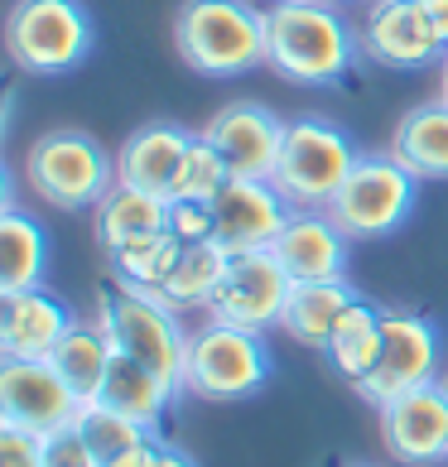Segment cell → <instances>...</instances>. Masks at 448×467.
<instances>
[{
    "mask_svg": "<svg viewBox=\"0 0 448 467\" xmlns=\"http://www.w3.org/2000/svg\"><path fill=\"white\" fill-rule=\"evenodd\" d=\"M361 34L333 0H270L266 5V63L299 88H338L357 67Z\"/></svg>",
    "mask_w": 448,
    "mask_h": 467,
    "instance_id": "6da1fadb",
    "label": "cell"
},
{
    "mask_svg": "<svg viewBox=\"0 0 448 467\" xmlns=\"http://www.w3.org/2000/svg\"><path fill=\"white\" fill-rule=\"evenodd\" d=\"M174 44L203 78H246L266 63V10L251 0H183L174 15Z\"/></svg>",
    "mask_w": 448,
    "mask_h": 467,
    "instance_id": "7a4b0ae2",
    "label": "cell"
},
{
    "mask_svg": "<svg viewBox=\"0 0 448 467\" xmlns=\"http://www.w3.org/2000/svg\"><path fill=\"white\" fill-rule=\"evenodd\" d=\"M97 25L82 0H15L5 15V54L29 78H63L88 63Z\"/></svg>",
    "mask_w": 448,
    "mask_h": 467,
    "instance_id": "3957f363",
    "label": "cell"
},
{
    "mask_svg": "<svg viewBox=\"0 0 448 467\" xmlns=\"http://www.w3.org/2000/svg\"><path fill=\"white\" fill-rule=\"evenodd\" d=\"M25 183L39 202H54L63 213L97 207L116 183V154L101 150L97 135L58 126L44 130L25 154Z\"/></svg>",
    "mask_w": 448,
    "mask_h": 467,
    "instance_id": "277c9868",
    "label": "cell"
},
{
    "mask_svg": "<svg viewBox=\"0 0 448 467\" xmlns=\"http://www.w3.org/2000/svg\"><path fill=\"white\" fill-rule=\"evenodd\" d=\"M97 327L111 337L116 352L135 357L141 367H150L174 395H183V361H188V333L179 314L169 304H160L145 289L116 285L101 294L97 304Z\"/></svg>",
    "mask_w": 448,
    "mask_h": 467,
    "instance_id": "5b68a950",
    "label": "cell"
},
{
    "mask_svg": "<svg viewBox=\"0 0 448 467\" xmlns=\"http://www.w3.org/2000/svg\"><path fill=\"white\" fill-rule=\"evenodd\" d=\"M275 357L266 348V333L208 318L188 333V361H183V395L198 400H246L270 380Z\"/></svg>",
    "mask_w": 448,
    "mask_h": 467,
    "instance_id": "8992f818",
    "label": "cell"
},
{
    "mask_svg": "<svg viewBox=\"0 0 448 467\" xmlns=\"http://www.w3.org/2000/svg\"><path fill=\"white\" fill-rule=\"evenodd\" d=\"M415 193H420V179L395 154H357L352 174L342 179V188L323 213L352 241H381L410 222Z\"/></svg>",
    "mask_w": 448,
    "mask_h": 467,
    "instance_id": "52a82bcc",
    "label": "cell"
},
{
    "mask_svg": "<svg viewBox=\"0 0 448 467\" xmlns=\"http://www.w3.org/2000/svg\"><path fill=\"white\" fill-rule=\"evenodd\" d=\"M352 164H357V145L348 140V130L318 116H299L285 126L270 183L285 193L289 207H328L342 179L352 174Z\"/></svg>",
    "mask_w": 448,
    "mask_h": 467,
    "instance_id": "ba28073f",
    "label": "cell"
},
{
    "mask_svg": "<svg viewBox=\"0 0 448 467\" xmlns=\"http://www.w3.org/2000/svg\"><path fill=\"white\" fill-rule=\"evenodd\" d=\"M439 380V327L420 318V314H405V308H386L381 318V357H376L371 376L352 386L367 405H391L395 395L429 386Z\"/></svg>",
    "mask_w": 448,
    "mask_h": 467,
    "instance_id": "9c48e42d",
    "label": "cell"
},
{
    "mask_svg": "<svg viewBox=\"0 0 448 467\" xmlns=\"http://www.w3.org/2000/svg\"><path fill=\"white\" fill-rule=\"evenodd\" d=\"M289 289H295V280L275 261V251L227 255V270H222V280L213 289L208 318L246 327V333H266V327H280Z\"/></svg>",
    "mask_w": 448,
    "mask_h": 467,
    "instance_id": "30bf717a",
    "label": "cell"
},
{
    "mask_svg": "<svg viewBox=\"0 0 448 467\" xmlns=\"http://www.w3.org/2000/svg\"><path fill=\"white\" fill-rule=\"evenodd\" d=\"M381 443L405 467L448 462V380H429L381 405Z\"/></svg>",
    "mask_w": 448,
    "mask_h": 467,
    "instance_id": "8fae6325",
    "label": "cell"
},
{
    "mask_svg": "<svg viewBox=\"0 0 448 467\" xmlns=\"http://www.w3.org/2000/svg\"><path fill=\"white\" fill-rule=\"evenodd\" d=\"M361 54L395 73H415V67L439 63L448 48L420 0H371L361 15Z\"/></svg>",
    "mask_w": 448,
    "mask_h": 467,
    "instance_id": "7c38bea8",
    "label": "cell"
},
{
    "mask_svg": "<svg viewBox=\"0 0 448 467\" xmlns=\"http://www.w3.org/2000/svg\"><path fill=\"white\" fill-rule=\"evenodd\" d=\"M78 395L68 390V380L54 371V361L39 357H0V420L48 434L58 424H73Z\"/></svg>",
    "mask_w": 448,
    "mask_h": 467,
    "instance_id": "4fadbf2b",
    "label": "cell"
},
{
    "mask_svg": "<svg viewBox=\"0 0 448 467\" xmlns=\"http://www.w3.org/2000/svg\"><path fill=\"white\" fill-rule=\"evenodd\" d=\"M295 207L270 179H227V188L213 198V241L227 255L241 251H270Z\"/></svg>",
    "mask_w": 448,
    "mask_h": 467,
    "instance_id": "5bb4252c",
    "label": "cell"
},
{
    "mask_svg": "<svg viewBox=\"0 0 448 467\" xmlns=\"http://www.w3.org/2000/svg\"><path fill=\"white\" fill-rule=\"evenodd\" d=\"M222 164L232 169V179H270L275 160H280V140H285V120L261 101H227L208 126H203Z\"/></svg>",
    "mask_w": 448,
    "mask_h": 467,
    "instance_id": "9a60e30c",
    "label": "cell"
},
{
    "mask_svg": "<svg viewBox=\"0 0 448 467\" xmlns=\"http://www.w3.org/2000/svg\"><path fill=\"white\" fill-rule=\"evenodd\" d=\"M348 246L352 236L323 213V207H295L280 236L270 241L275 261L295 285L304 280H348Z\"/></svg>",
    "mask_w": 448,
    "mask_h": 467,
    "instance_id": "2e32d148",
    "label": "cell"
},
{
    "mask_svg": "<svg viewBox=\"0 0 448 467\" xmlns=\"http://www.w3.org/2000/svg\"><path fill=\"white\" fill-rule=\"evenodd\" d=\"M73 308L44 285L34 289H0V357H39L48 361L54 348L73 333Z\"/></svg>",
    "mask_w": 448,
    "mask_h": 467,
    "instance_id": "e0dca14e",
    "label": "cell"
},
{
    "mask_svg": "<svg viewBox=\"0 0 448 467\" xmlns=\"http://www.w3.org/2000/svg\"><path fill=\"white\" fill-rule=\"evenodd\" d=\"M193 145V130L169 126V120H154V126H141L126 135V145L116 150V183L145 188L154 198H174L183 154Z\"/></svg>",
    "mask_w": 448,
    "mask_h": 467,
    "instance_id": "ac0fdd59",
    "label": "cell"
},
{
    "mask_svg": "<svg viewBox=\"0 0 448 467\" xmlns=\"http://www.w3.org/2000/svg\"><path fill=\"white\" fill-rule=\"evenodd\" d=\"M357 304V289L352 280H304L289 289V304H285V337H295L299 348H314L323 352L333 337L338 318L348 314V308Z\"/></svg>",
    "mask_w": 448,
    "mask_h": 467,
    "instance_id": "d6986e66",
    "label": "cell"
},
{
    "mask_svg": "<svg viewBox=\"0 0 448 467\" xmlns=\"http://www.w3.org/2000/svg\"><path fill=\"white\" fill-rule=\"evenodd\" d=\"M92 227L101 251H120L141 236H154L169 227V198H154L145 188H130V183H111V193L92 207Z\"/></svg>",
    "mask_w": 448,
    "mask_h": 467,
    "instance_id": "ffe728a7",
    "label": "cell"
},
{
    "mask_svg": "<svg viewBox=\"0 0 448 467\" xmlns=\"http://www.w3.org/2000/svg\"><path fill=\"white\" fill-rule=\"evenodd\" d=\"M391 154L401 160L420 183L424 179H448V101H420L401 116L391 135Z\"/></svg>",
    "mask_w": 448,
    "mask_h": 467,
    "instance_id": "44dd1931",
    "label": "cell"
},
{
    "mask_svg": "<svg viewBox=\"0 0 448 467\" xmlns=\"http://www.w3.org/2000/svg\"><path fill=\"white\" fill-rule=\"evenodd\" d=\"M97 400H107L111 410L130 414L135 424H145V429H150V434H160L164 410L174 405L179 395L169 390L164 380L150 371V367H141L135 357L111 352V367H107V380H101V395H97Z\"/></svg>",
    "mask_w": 448,
    "mask_h": 467,
    "instance_id": "7402d4cb",
    "label": "cell"
},
{
    "mask_svg": "<svg viewBox=\"0 0 448 467\" xmlns=\"http://www.w3.org/2000/svg\"><path fill=\"white\" fill-rule=\"evenodd\" d=\"M381 318H386V308H376L371 299H361V294H357V304L338 318L328 348H323L328 367L342 380H352V386H361V380L371 376L376 357H381Z\"/></svg>",
    "mask_w": 448,
    "mask_h": 467,
    "instance_id": "603a6c76",
    "label": "cell"
},
{
    "mask_svg": "<svg viewBox=\"0 0 448 467\" xmlns=\"http://www.w3.org/2000/svg\"><path fill=\"white\" fill-rule=\"evenodd\" d=\"M48 275V232L44 222L10 207L0 217V289H34Z\"/></svg>",
    "mask_w": 448,
    "mask_h": 467,
    "instance_id": "cb8c5ba5",
    "label": "cell"
},
{
    "mask_svg": "<svg viewBox=\"0 0 448 467\" xmlns=\"http://www.w3.org/2000/svg\"><path fill=\"white\" fill-rule=\"evenodd\" d=\"M222 270H227V251H222L217 241H193V246H183L179 265L169 270V280L154 289V299L169 304L174 314L208 308L213 304V289L222 280Z\"/></svg>",
    "mask_w": 448,
    "mask_h": 467,
    "instance_id": "d4e9b609",
    "label": "cell"
},
{
    "mask_svg": "<svg viewBox=\"0 0 448 467\" xmlns=\"http://www.w3.org/2000/svg\"><path fill=\"white\" fill-rule=\"evenodd\" d=\"M111 352H116L111 337L97 323H73V333L58 342L48 361H54V371L68 380V390L78 400H97L101 380H107V367H111Z\"/></svg>",
    "mask_w": 448,
    "mask_h": 467,
    "instance_id": "484cf974",
    "label": "cell"
},
{
    "mask_svg": "<svg viewBox=\"0 0 448 467\" xmlns=\"http://www.w3.org/2000/svg\"><path fill=\"white\" fill-rule=\"evenodd\" d=\"M179 255H183V241L164 227L154 236H141V241H130V246L111 251V275H116V285H126V289L154 294L169 280V270L179 265Z\"/></svg>",
    "mask_w": 448,
    "mask_h": 467,
    "instance_id": "4316f807",
    "label": "cell"
},
{
    "mask_svg": "<svg viewBox=\"0 0 448 467\" xmlns=\"http://www.w3.org/2000/svg\"><path fill=\"white\" fill-rule=\"evenodd\" d=\"M73 424H78V434L88 439V448L97 453V462H111V458L126 453V448H135V443L150 439L145 424H135L130 414L111 410L107 400H82L78 414H73Z\"/></svg>",
    "mask_w": 448,
    "mask_h": 467,
    "instance_id": "83f0119b",
    "label": "cell"
},
{
    "mask_svg": "<svg viewBox=\"0 0 448 467\" xmlns=\"http://www.w3.org/2000/svg\"><path fill=\"white\" fill-rule=\"evenodd\" d=\"M232 169L222 164V154L203 140V130L193 135V145L183 154V169H179V183H174V198H193V202H213L222 188H227Z\"/></svg>",
    "mask_w": 448,
    "mask_h": 467,
    "instance_id": "f1b7e54d",
    "label": "cell"
},
{
    "mask_svg": "<svg viewBox=\"0 0 448 467\" xmlns=\"http://www.w3.org/2000/svg\"><path fill=\"white\" fill-rule=\"evenodd\" d=\"M44 467H101L78 424H58L44 434Z\"/></svg>",
    "mask_w": 448,
    "mask_h": 467,
    "instance_id": "f546056e",
    "label": "cell"
},
{
    "mask_svg": "<svg viewBox=\"0 0 448 467\" xmlns=\"http://www.w3.org/2000/svg\"><path fill=\"white\" fill-rule=\"evenodd\" d=\"M169 232H174L183 246H193V241H213V202L169 198Z\"/></svg>",
    "mask_w": 448,
    "mask_h": 467,
    "instance_id": "4dcf8cb0",
    "label": "cell"
},
{
    "mask_svg": "<svg viewBox=\"0 0 448 467\" xmlns=\"http://www.w3.org/2000/svg\"><path fill=\"white\" fill-rule=\"evenodd\" d=\"M0 467H44V434L0 420Z\"/></svg>",
    "mask_w": 448,
    "mask_h": 467,
    "instance_id": "1f68e13d",
    "label": "cell"
},
{
    "mask_svg": "<svg viewBox=\"0 0 448 467\" xmlns=\"http://www.w3.org/2000/svg\"><path fill=\"white\" fill-rule=\"evenodd\" d=\"M101 467H160V439H145V443H135V448H126L120 458H111V462H101Z\"/></svg>",
    "mask_w": 448,
    "mask_h": 467,
    "instance_id": "d6a6232c",
    "label": "cell"
},
{
    "mask_svg": "<svg viewBox=\"0 0 448 467\" xmlns=\"http://www.w3.org/2000/svg\"><path fill=\"white\" fill-rule=\"evenodd\" d=\"M420 5L429 15V25H434V34L443 39V48H448V0H420Z\"/></svg>",
    "mask_w": 448,
    "mask_h": 467,
    "instance_id": "836d02e7",
    "label": "cell"
},
{
    "mask_svg": "<svg viewBox=\"0 0 448 467\" xmlns=\"http://www.w3.org/2000/svg\"><path fill=\"white\" fill-rule=\"evenodd\" d=\"M160 467H198V462L188 458L183 448H174V443H160Z\"/></svg>",
    "mask_w": 448,
    "mask_h": 467,
    "instance_id": "e575fe53",
    "label": "cell"
},
{
    "mask_svg": "<svg viewBox=\"0 0 448 467\" xmlns=\"http://www.w3.org/2000/svg\"><path fill=\"white\" fill-rule=\"evenodd\" d=\"M10 207H15V179H10V169L0 164V217H5Z\"/></svg>",
    "mask_w": 448,
    "mask_h": 467,
    "instance_id": "d590c367",
    "label": "cell"
},
{
    "mask_svg": "<svg viewBox=\"0 0 448 467\" xmlns=\"http://www.w3.org/2000/svg\"><path fill=\"white\" fill-rule=\"evenodd\" d=\"M10 116H15V97H10V92H0V140H5V126H10Z\"/></svg>",
    "mask_w": 448,
    "mask_h": 467,
    "instance_id": "8d00e7d4",
    "label": "cell"
},
{
    "mask_svg": "<svg viewBox=\"0 0 448 467\" xmlns=\"http://www.w3.org/2000/svg\"><path fill=\"white\" fill-rule=\"evenodd\" d=\"M439 101H448V54L439 58Z\"/></svg>",
    "mask_w": 448,
    "mask_h": 467,
    "instance_id": "74e56055",
    "label": "cell"
},
{
    "mask_svg": "<svg viewBox=\"0 0 448 467\" xmlns=\"http://www.w3.org/2000/svg\"><path fill=\"white\" fill-rule=\"evenodd\" d=\"M333 5H348V0H333Z\"/></svg>",
    "mask_w": 448,
    "mask_h": 467,
    "instance_id": "f35d334b",
    "label": "cell"
}]
</instances>
